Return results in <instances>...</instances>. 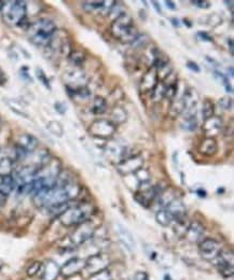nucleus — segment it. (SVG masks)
Wrapping results in <instances>:
<instances>
[{"mask_svg":"<svg viewBox=\"0 0 234 280\" xmlns=\"http://www.w3.org/2000/svg\"><path fill=\"white\" fill-rule=\"evenodd\" d=\"M41 268H42L41 262H34L27 267L26 273H27L28 276L33 277V276H35V275H37L39 272H40Z\"/></svg>","mask_w":234,"mask_h":280,"instance_id":"nucleus-37","label":"nucleus"},{"mask_svg":"<svg viewBox=\"0 0 234 280\" xmlns=\"http://www.w3.org/2000/svg\"><path fill=\"white\" fill-rule=\"evenodd\" d=\"M191 3L193 4V6H196L198 8H201V9H208V8H211V2L210 1H205V0H193V1H191Z\"/></svg>","mask_w":234,"mask_h":280,"instance_id":"nucleus-39","label":"nucleus"},{"mask_svg":"<svg viewBox=\"0 0 234 280\" xmlns=\"http://www.w3.org/2000/svg\"><path fill=\"white\" fill-rule=\"evenodd\" d=\"M197 193H198V196H200V197H205V196H206V192L204 191V190H202V189H201V190H198Z\"/></svg>","mask_w":234,"mask_h":280,"instance_id":"nucleus-48","label":"nucleus"},{"mask_svg":"<svg viewBox=\"0 0 234 280\" xmlns=\"http://www.w3.org/2000/svg\"><path fill=\"white\" fill-rule=\"evenodd\" d=\"M187 67L191 70V71H194V72H197L198 73L201 71V69L200 67H198V65L197 63H194V62H188L187 63Z\"/></svg>","mask_w":234,"mask_h":280,"instance_id":"nucleus-41","label":"nucleus"},{"mask_svg":"<svg viewBox=\"0 0 234 280\" xmlns=\"http://www.w3.org/2000/svg\"><path fill=\"white\" fill-rule=\"evenodd\" d=\"M198 36L201 40H203V41H213V38L210 36V35H207L206 33H204V32L198 33Z\"/></svg>","mask_w":234,"mask_h":280,"instance_id":"nucleus-42","label":"nucleus"},{"mask_svg":"<svg viewBox=\"0 0 234 280\" xmlns=\"http://www.w3.org/2000/svg\"><path fill=\"white\" fill-rule=\"evenodd\" d=\"M88 280H112V278L110 272H109L108 269H104L102 272L91 275Z\"/></svg>","mask_w":234,"mask_h":280,"instance_id":"nucleus-35","label":"nucleus"},{"mask_svg":"<svg viewBox=\"0 0 234 280\" xmlns=\"http://www.w3.org/2000/svg\"><path fill=\"white\" fill-rule=\"evenodd\" d=\"M165 4H166V7H167L168 9H170V10H175V9H176L175 3H174L173 1H170V0H166Z\"/></svg>","mask_w":234,"mask_h":280,"instance_id":"nucleus-45","label":"nucleus"},{"mask_svg":"<svg viewBox=\"0 0 234 280\" xmlns=\"http://www.w3.org/2000/svg\"><path fill=\"white\" fill-rule=\"evenodd\" d=\"M17 189V181L14 177L8 176L0 180V196L7 197Z\"/></svg>","mask_w":234,"mask_h":280,"instance_id":"nucleus-23","label":"nucleus"},{"mask_svg":"<svg viewBox=\"0 0 234 280\" xmlns=\"http://www.w3.org/2000/svg\"><path fill=\"white\" fill-rule=\"evenodd\" d=\"M164 280H173V279L170 275H165V276H164Z\"/></svg>","mask_w":234,"mask_h":280,"instance_id":"nucleus-50","label":"nucleus"},{"mask_svg":"<svg viewBox=\"0 0 234 280\" xmlns=\"http://www.w3.org/2000/svg\"><path fill=\"white\" fill-rule=\"evenodd\" d=\"M55 110L61 114H63V113H65V111H66V107H65L64 104L57 103V104H55Z\"/></svg>","mask_w":234,"mask_h":280,"instance_id":"nucleus-43","label":"nucleus"},{"mask_svg":"<svg viewBox=\"0 0 234 280\" xmlns=\"http://www.w3.org/2000/svg\"><path fill=\"white\" fill-rule=\"evenodd\" d=\"M17 146L23 149L25 152H27L28 154L34 152L35 150L38 147V140L37 138H35L34 136L29 134H23L18 137Z\"/></svg>","mask_w":234,"mask_h":280,"instance_id":"nucleus-20","label":"nucleus"},{"mask_svg":"<svg viewBox=\"0 0 234 280\" xmlns=\"http://www.w3.org/2000/svg\"><path fill=\"white\" fill-rule=\"evenodd\" d=\"M171 21H172V24H173L175 27H180V22H179L178 18H171Z\"/></svg>","mask_w":234,"mask_h":280,"instance_id":"nucleus-46","label":"nucleus"},{"mask_svg":"<svg viewBox=\"0 0 234 280\" xmlns=\"http://www.w3.org/2000/svg\"><path fill=\"white\" fill-rule=\"evenodd\" d=\"M47 128L50 133L56 137H62L63 134H64L63 125L58 121H50L47 124Z\"/></svg>","mask_w":234,"mask_h":280,"instance_id":"nucleus-30","label":"nucleus"},{"mask_svg":"<svg viewBox=\"0 0 234 280\" xmlns=\"http://www.w3.org/2000/svg\"><path fill=\"white\" fill-rule=\"evenodd\" d=\"M36 74H37V78L39 79V81H40L44 87L48 88L49 89L51 88V87H50V82H49V79L47 78L46 76V73L43 72V70L40 69V68H37L36 70Z\"/></svg>","mask_w":234,"mask_h":280,"instance_id":"nucleus-38","label":"nucleus"},{"mask_svg":"<svg viewBox=\"0 0 234 280\" xmlns=\"http://www.w3.org/2000/svg\"><path fill=\"white\" fill-rule=\"evenodd\" d=\"M110 33L114 38L123 43H132L139 35L137 28L134 26L132 18L126 12L112 21Z\"/></svg>","mask_w":234,"mask_h":280,"instance_id":"nucleus-2","label":"nucleus"},{"mask_svg":"<svg viewBox=\"0 0 234 280\" xmlns=\"http://www.w3.org/2000/svg\"><path fill=\"white\" fill-rule=\"evenodd\" d=\"M107 110V102L106 99L102 96H96L93 101V106H92V112L94 114H103Z\"/></svg>","mask_w":234,"mask_h":280,"instance_id":"nucleus-28","label":"nucleus"},{"mask_svg":"<svg viewBox=\"0 0 234 280\" xmlns=\"http://www.w3.org/2000/svg\"><path fill=\"white\" fill-rule=\"evenodd\" d=\"M14 171V161L11 158H2L0 159V179L12 176Z\"/></svg>","mask_w":234,"mask_h":280,"instance_id":"nucleus-24","label":"nucleus"},{"mask_svg":"<svg viewBox=\"0 0 234 280\" xmlns=\"http://www.w3.org/2000/svg\"><path fill=\"white\" fill-rule=\"evenodd\" d=\"M114 4H116V1H84L82 2V8L88 13L97 12L108 16L109 11L112 9Z\"/></svg>","mask_w":234,"mask_h":280,"instance_id":"nucleus-15","label":"nucleus"},{"mask_svg":"<svg viewBox=\"0 0 234 280\" xmlns=\"http://www.w3.org/2000/svg\"><path fill=\"white\" fill-rule=\"evenodd\" d=\"M221 128H222V120L219 117L214 116L210 119L204 120L202 129L203 132L205 133L206 137L214 138L215 136H217V135L220 133Z\"/></svg>","mask_w":234,"mask_h":280,"instance_id":"nucleus-17","label":"nucleus"},{"mask_svg":"<svg viewBox=\"0 0 234 280\" xmlns=\"http://www.w3.org/2000/svg\"><path fill=\"white\" fill-rule=\"evenodd\" d=\"M198 249L201 257L206 261L211 262L214 261L221 251L220 244L214 238H203L201 242H198Z\"/></svg>","mask_w":234,"mask_h":280,"instance_id":"nucleus-8","label":"nucleus"},{"mask_svg":"<svg viewBox=\"0 0 234 280\" xmlns=\"http://www.w3.org/2000/svg\"><path fill=\"white\" fill-rule=\"evenodd\" d=\"M64 82L68 93H72L80 89L83 88H87V77L82 71L79 70H72V71H67L64 74Z\"/></svg>","mask_w":234,"mask_h":280,"instance_id":"nucleus-9","label":"nucleus"},{"mask_svg":"<svg viewBox=\"0 0 234 280\" xmlns=\"http://www.w3.org/2000/svg\"><path fill=\"white\" fill-rule=\"evenodd\" d=\"M164 93H165V86H164L163 82H159L157 84V87L154 88L153 91L151 92L152 99L156 103L161 102L164 98Z\"/></svg>","mask_w":234,"mask_h":280,"instance_id":"nucleus-32","label":"nucleus"},{"mask_svg":"<svg viewBox=\"0 0 234 280\" xmlns=\"http://www.w3.org/2000/svg\"><path fill=\"white\" fill-rule=\"evenodd\" d=\"M28 39L37 47L48 48L56 33V25L51 19L40 18L29 24L27 27Z\"/></svg>","mask_w":234,"mask_h":280,"instance_id":"nucleus-1","label":"nucleus"},{"mask_svg":"<svg viewBox=\"0 0 234 280\" xmlns=\"http://www.w3.org/2000/svg\"><path fill=\"white\" fill-rule=\"evenodd\" d=\"M117 131V125L112 121L105 119H98L94 121L89 128V133L96 138H110Z\"/></svg>","mask_w":234,"mask_h":280,"instance_id":"nucleus-6","label":"nucleus"},{"mask_svg":"<svg viewBox=\"0 0 234 280\" xmlns=\"http://www.w3.org/2000/svg\"><path fill=\"white\" fill-rule=\"evenodd\" d=\"M144 165V159L139 156H132L126 158H122L120 162L117 164V171L123 176H128L139 168H142Z\"/></svg>","mask_w":234,"mask_h":280,"instance_id":"nucleus-11","label":"nucleus"},{"mask_svg":"<svg viewBox=\"0 0 234 280\" xmlns=\"http://www.w3.org/2000/svg\"><path fill=\"white\" fill-rule=\"evenodd\" d=\"M215 265L218 273L221 275L223 278H230L233 276V254L232 252L221 250L218 257L212 261Z\"/></svg>","mask_w":234,"mask_h":280,"instance_id":"nucleus-7","label":"nucleus"},{"mask_svg":"<svg viewBox=\"0 0 234 280\" xmlns=\"http://www.w3.org/2000/svg\"><path fill=\"white\" fill-rule=\"evenodd\" d=\"M116 232L118 234L119 238L124 245V247H126L128 251H135L136 249V242L135 238H134L133 234L128 231V228L126 227L122 226V224L118 223L116 226Z\"/></svg>","mask_w":234,"mask_h":280,"instance_id":"nucleus-16","label":"nucleus"},{"mask_svg":"<svg viewBox=\"0 0 234 280\" xmlns=\"http://www.w3.org/2000/svg\"><path fill=\"white\" fill-rule=\"evenodd\" d=\"M109 264H110V259H109L107 254L96 253L93 254L91 257H89L86 260V266H84V269L88 271L90 275H93L98 272H102L104 269H107Z\"/></svg>","mask_w":234,"mask_h":280,"instance_id":"nucleus-10","label":"nucleus"},{"mask_svg":"<svg viewBox=\"0 0 234 280\" xmlns=\"http://www.w3.org/2000/svg\"><path fill=\"white\" fill-rule=\"evenodd\" d=\"M41 272L42 280H56L59 272H61V267H59L58 264L55 261H53V260H48L46 263L42 264Z\"/></svg>","mask_w":234,"mask_h":280,"instance_id":"nucleus-19","label":"nucleus"},{"mask_svg":"<svg viewBox=\"0 0 234 280\" xmlns=\"http://www.w3.org/2000/svg\"><path fill=\"white\" fill-rule=\"evenodd\" d=\"M84 266H86V260H82L80 258H72L61 267L59 275H62L64 278H71L80 274L84 269Z\"/></svg>","mask_w":234,"mask_h":280,"instance_id":"nucleus-12","label":"nucleus"},{"mask_svg":"<svg viewBox=\"0 0 234 280\" xmlns=\"http://www.w3.org/2000/svg\"><path fill=\"white\" fill-rule=\"evenodd\" d=\"M3 3H4V1H0V12H1V9H2V7H3Z\"/></svg>","mask_w":234,"mask_h":280,"instance_id":"nucleus-51","label":"nucleus"},{"mask_svg":"<svg viewBox=\"0 0 234 280\" xmlns=\"http://www.w3.org/2000/svg\"><path fill=\"white\" fill-rule=\"evenodd\" d=\"M198 99H200V96H198L196 88H187L185 93H183V96L181 97L183 104L182 112H197V105L198 103Z\"/></svg>","mask_w":234,"mask_h":280,"instance_id":"nucleus-14","label":"nucleus"},{"mask_svg":"<svg viewBox=\"0 0 234 280\" xmlns=\"http://www.w3.org/2000/svg\"><path fill=\"white\" fill-rule=\"evenodd\" d=\"M151 3H152L153 8L156 9L157 13H159V14H162V9H161V7H160V4H159V2H157V1H152Z\"/></svg>","mask_w":234,"mask_h":280,"instance_id":"nucleus-44","label":"nucleus"},{"mask_svg":"<svg viewBox=\"0 0 234 280\" xmlns=\"http://www.w3.org/2000/svg\"><path fill=\"white\" fill-rule=\"evenodd\" d=\"M165 208L168 210V211H170V213L173 216L174 220L186 218L187 209L180 199L175 198L173 202L168 204Z\"/></svg>","mask_w":234,"mask_h":280,"instance_id":"nucleus-22","label":"nucleus"},{"mask_svg":"<svg viewBox=\"0 0 234 280\" xmlns=\"http://www.w3.org/2000/svg\"><path fill=\"white\" fill-rule=\"evenodd\" d=\"M202 116H203L204 120L210 119V118L215 116V104H214L210 98H206L205 101L203 102Z\"/></svg>","mask_w":234,"mask_h":280,"instance_id":"nucleus-29","label":"nucleus"},{"mask_svg":"<svg viewBox=\"0 0 234 280\" xmlns=\"http://www.w3.org/2000/svg\"><path fill=\"white\" fill-rule=\"evenodd\" d=\"M225 3H227L228 8L230 7V11H231V13H233V1L232 0H230V1H225Z\"/></svg>","mask_w":234,"mask_h":280,"instance_id":"nucleus-49","label":"nucleus"},{"mask_svg":"<svg viewBox=\"0 0 234 280\" xmlns=\"http://www.w3.org/2000/svg\"><path fill=\"white\" fill-rule=\"evenodd\" d=\"M228 46H229V50H230V53H231V55H233V39H229L228 40Z\"/></svg>","mask_w":234,"mask_h":280,"instance_id":"nucleus-47","label":"nucleus"},{"mask_svg":"<svg viewBox=\"0 0 234 280\" xmlns=\"http://www.w3.org/2000/svg\"><path fill=\"white\" fill-rule=\"evenodd\" d=\"M198 151L205 157H214L218 151V143L215 138L205 137L204 138L200 146H198Z\"/></svg>","mask_w":234,"mask_h":280,"instance_id":"nucleus-21","label":"nucleus"},{"mask_svg":"<svg viewBox=\"0 0 234 280\" xmlns=\"http://www.w3.org/2000/svg\"><path fill=\"white\" fill-rule=\"evenodd\" d=\"M134 279L135 280H150L149 278V275L146 272H137L134 276Z\"/></svg>","mask_w":234,"mask_h":280,"instance_id":"nucleus-40","label":"nucleus"},{"mask_svg":"<svg viewBox=\"0 0 234 280\" xmlns=\"http://www.w3.org/2000/svg\"><path fill=\"white\" fill-rule=\"evenodd\" d=\"M69 59H71V62L74 66H80L86 61V54L81 51H73L69 54Z\"/></svg>","mask_w":234,"mask_h":280,"instance_id":"nucleus-33","label":"nucleus"},{"mask_svg":"<svg viewBox=\"0 0 234 280\" xmlns=\"http://www.w3.org/2000/svg\"><path fill=\"white\" fill-rule=\"evenodd\" d=\"M94 233H95V226L92 223L91 220H87V221L76 227L73 232L71 234L69 239L74 246H81L94 236Z\"/></svg>","mask_w":234,"mask_h":280,"instance_id":"nucleus-5","label":"nucleus"},{"mask_svg":"<svg viewBox=\"0 0 234 280\" xmlns=\"http://www.w3.org/2000/svg\"><path fill=\"white\" fill-rule=\"evenodd\" d=\"M157 222L162 227H170L174 221V218L166 208L159 209L156 213Z\"/></svg>","mask_w":234,"mask_h":280,"instance_id":"nucleus-25","label":"nucleus"},{"mask_svg":"<svg viewBox=\"0 0 234 280\" xmlns=\"http://www.w3.org/2000/svg\"><path fill=\"white\" fill-rule=\"evenodd\" d=\"M111 119L114 124H122L126 121L127 119V112L126 110L120 107V106H116L111 111Z\"/></svg>","mask_w":234,"mask_h":280,"instance_id":"nucleus-27","label":"nucleus"},{"mask_svg":"<svg viewBox=\"0 0 234 280\" xmlns=\"http://www.w3.org/2000/svg\"><path fill=\"white\" fill-rule=\"evenodd\" d=\"M26 2L21 1V0L6 1L1 9L3 22L10 25V26H16V25H19L24 22V19L26 18Z\"/></svg>","mask_w":234,"mask_h":280,"instance_id":"nucleus-4","label":"nucleus"},{"mask_svg":"<svg viewBox=\"0 0 234 280\" xmlns=\"http://www.w3.org/2000/svg\"><path fill=\"white\" fill-rule=\"evenodd\" d=\"M165 86V93H164V98L168 99L170 102H173L176 99L177 92H178V82L177 79H174L171 82H163Z\"/></svg>","mask_w":234,"mask_h":280,"instance_id":"nucleus-26","label":"nucleus"},{"mask_svg":"<svg viewBox=\"0 0 234 280\" xmlns=\"http://www.w3.org/2000/svg\"><path fill=\"white\" fill-rule=\"evenodd\" d=\"M230 76L233 77V68L232 67H230Z\"/></svg>","mask_w":234,"mask_h":280,"instance_id":"nucleus-52","label":"nucleus"},{"mask_svg":"<svg viewBox=\"0 0 234 280\" xmlns=\"http://www.w3.org/2000/svg\"><path fill=\"white\" fill-rule=\"evenodd\" d=\"M159 83V79L157 76V70L151 67L148 71L144 74L141 83H139V91L142 93L152 92L153 88L157 87Z\"/></svg>","mask_w":234,"mask_h":280,"instance_id":"nucleus-13","label":"nucleus"},{"mask_svg":"<svg viewBox=\"0 0 234 280\" xmlns=\"http://www.w3.org/2000/svg\"><path fill=\"white\" fill-rule=\"evenodd\" d=\"M204 232H205V228H204L203 224L198 221H193L188 226L185 237L190 243H198L203 239Z\"/></svg>","mask_w":234,"mask_h":280,"instance_id":"nucleus-18","label":"nucleus"},{"mask_svg":"<svg viewBox=\"0 0 234 280\" xmlns=\"http://www.w3.org/2000/svg\"><path fill=\"white\" fill-rule=\"evenodd\" d=\"M218 105L219 107H220L222 110H225V111H229V110L232 109L233 106V101L231 97L229 96H223L218 101Z\"/></svg>","mask_w":234,"mask_h":280,"instance_id":"nucleus-36","label":"nucleus"},{"mask_svg":"<svg viewBox=\"0 0 234 280\" xmlns=\"http://www.w3.org/2000/svg\"><path fill=\"white\" fill-rule=\"evenodd\" d=\"M92 214V206L90 204H72L63 213L58 216V220L64 227H77L89 220Z\"/></svg>","mask_w":234,"mask_h":280,"instance_id":"nucleus-3","label":"nucleus"},{"mask_svg":"<svg viewBox=\"0 0 234 280\" xmlns=\"http://www.w3.org/2000/svg\"><path fill=\"white\" fill-rule=\"evenodd\" d=\"M149 43V37L147 35H138L137 38L134 40L131 43L133 48L135 49H141V48H146Z\"/></svg>","mask_w":234,"mask_h":280,"instance_id":"nucleus-34","label":"nucleus"},{"mask_svg":"<svg viewBox=\"0 0 234 280\" xmlns=\"http://www.w3.org/2000/svg\"><path fill=\"white\" fill-rule=\"evenodd\" d=\"M198 121H197V116H191V117H182L181 121V127L186 131L192 132L197 128Z\"/></svg>","mask_w":234,"mask_h":280,"instance_id":"nucleus-31","label":"nucleus"}]
</instances>
